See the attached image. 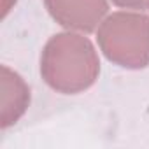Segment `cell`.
I'll return each mask as SVG.
<instances>
[{
  "label": "cell",
  "mask_w": 149,
  "mask_h": 149,
  "mask_svg": "<svg viewBox=\"0 0 149 149\" xmlns=\"http://www.w3.org/2000/svg\"><path fill=\"white\" fill-rule=\"evenodd\" d=\"M144 4H146V7L149 9V0H144Z\"/></svg>",
  "instance_id": "5b68a950"
},
{
  "label": "cell",
  "mask_w": 149,
  "mask_h": 149,
  "mask_svg": "<svg viewBox=\"0 0 149 149\" xmlns=\"http://www.w3.org/2000/svg\"><path fill=\"white\" fill-rule=\"evenodd\" d=\"M100 60L91 40L84 35L63 32L53 35L40 54V76L44 83L65 95H76L95 84Z\"/></svg>",
  "instance_id": "6da1fadb"
},
{
  "label": "cell",
  "mask_w": 149,
  "mask_h": 149,
  "mask_svg": "<svg viewBox=\"0 0 149 149\" xmlns=\"http://www.w3.org/2000/svg\"><path fill=\"white\" fill-rule=\"evenodd\" d=\"M112 2L119 7H126V9H140L144 6V0H112Z\"/></svg>",
  "instance_id": "277c9868"
},
{
  "label": "cell",
  "mask_w": 149,
  "mask_h": 149,
  "mask_svg": "<svg viewBox=\"0 0 149 149\" xmlns=\"http://www.w3.org/2000/svg\"><path fill=\"white\" fill-rule=\"evenodd\" d=\"M98 46L105 58L125 68L149 65V18L142 13H114L98 28Z\"/></svg>",
  "instance_id": "7a4b0ae2"
},
{
  "label": "cell",
  "mask_w": 149,
  "mask_h": 149,
  "mask_svg": "<svg viewBox=\"0 0 149 149\" xmlns=\"http://www.w3.org/2000/svg\"><path fill=\"white\" fill-rule=\"evenodd\" d=\"M51 18L67 30L91 33L109 11L107 0H44Z\"/></svg>",
  "instance_id": "3957f363"
}]
</instances>
